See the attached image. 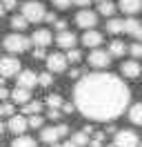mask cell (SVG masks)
Returning <instances> with one entry per match:
<instances>
[{
  "label": "cell",
  "instance_id": "obj_1",
  "mask_svg": "<svg viewBox=\"0 0 142 147\" xmlns=\"http://www.w3.org/2000/svg\"><path fill=\"white\" fill-rule=\"evenodd\" d=\"M73 96L80 114L87 116L89 120L100 123L118 118L131 100V92L124 80L107 71L87 74L84 78H80L73 89Z\"/></svg>",
  "mask_w": 142,
  "mask_h": 147
},
{
  "label": "cell",
  "instance_id": "obj_2",
  "mask_svg": "<svg viewBox=\"0 0 142 147\" xmlns=\"http://www.w3.org/2000/svg\"><path fill=\"white\" fill-rule=\"evenodd\" d=\"M31 38H27V36H22V34H9L5 40H2V45H5V49H7L9 54H25L27 49L31 47Z\"/></svg>",
  "mask_w": 142,
  "mask_h": 147
},
{
  "label": "cell",
  "instance_id": "obj_3",
  "mask_svg": "<svg viewBox=\"0 0 142 147\" xmlns=\"http://www.w3.org/2000/svg\"><path fill=\"white\" fill-rule=\"evenodd\" d=\"M22 16L29 22H40L47 16V9H44L42 2H38V0H27L25 5H22Z\"/></svg>",
  "mask_w": 142,
  "mask_h": 147
},
{
  "label": "cell",
  "instance_id": "obj_4",
  "mask_svg": "<svg viewBox=\"0 0 142 147\" xmlns=\"http://www.w3.org/2000/svg\"><path fill=\"white\" fill-rule=\"evenodd\" d=\"M111 51H104V49H100L96 47L91 54H89V65L93 67V69H107L109 65H111Z\"/></svg>",
  "mask_w": 142,
  "mask_h": 147
},
{
  "label": "cell",
  "instance_id": "obj_5",
  "mask_svg": "<svg viewBox=\"0 0 142 147\" xmlns=\"http://www.w3.org/2000/svg\"><path fill=\"white\" fill-rule=\"evenodd\" d=\"M113 143L115 147H140V138L131 129H120V131H115Z\"/></svg>",
  "mask_w": 142,
  "mask_h": 147
},
{
  "label": "cell",
  "instance_id": "obj_6",
  "mask_svg": "<svg viewBox=\"0 0 142 147\" xmlns=\"http://www.w3.org/2000/svg\"><path fill=\"white\" fill-rule=\"evenodd\" d=\"M18 74H20V60L13 58V56H2L0 58V76L11 78V76H18Z\"/></svg>",
  "mask_w": 142,
  "mask_h": 147
},
{
  "label": "cell",
  "instance_id": "obj_7",
  "mask_svg": "<svg viewBox=\"0 0 142 147\" xmlns=\"http://www.w3.org/2000/svg\"><path fill=\"white\" fill-rule=\"evenodd\" d=\"M76 25L80 29H93L98 25V13L96 11H89V9H82L76 13Z\"/></svg>",
  "mask_w": 142,
  "mask_h": 147
},
{
  "label": "cell",
  "instance_id": "obj_8",
  "mask_svg": "<svg viewBox=\"0 0 142 147\" xmlns=\"http://www.w3.org/2000/svg\"><path fill=\"white\" fill-rule=\"evenodd\" d=\"M67 63H69V58L64 54H51L47 56V69L53 74H62L64 69H67Z\"/></svg>",
  "mask_w": 142,
  "mask_h": 147
},
{
  "label": "cell",
  "instance_id": "obj_9",
  "mask_svg": "<svg viewBox=\"0 0 142 147\" xmlns=\"http://www.w3.org/2000/svg\"><path fill=\"white\" fill-rule=\"evenodd\" d=\"M18 87H27V89H31L36 85H40V74L31 71V69H22V71L18 74Z\"/></svg>",
  "mask_w": 142,
  "mask_h": 147
},
{
  "label": "cell",
  "instance_id": "obj_10",
  "mask_svg": "<svg viewBox=\"0 0 142 147\" xmlns=\"http://www.w3.org/2000/svg\"><path fill=\"white\" fill-rule=\"evenodd\" d=\"M76 42H78V38H76V34H73V31H69V29L58 31V36H56V45L62 47V49H73V47H76Z\"/></svg>",
  "mask_w": 142,
  "mask_h": 147
},
{
  "label": "cell",
  "instance_id": "obj_11",
  "mask_svg": "<svg viewBox=\"0 0 142 147\" xmlns=\"http://www.w3.org/2000/svg\"><path fill=\"white\" fill-rule=\"evenodd\" d=\"M7 127H9V131H13L16 136H20V134H25L27 131V127H29V120L25 118V116H20V114H13L11 118H9V123H7Z\"/></svg>",
  "mask_w": 142,
  "mask_h": 147
},
{
  "label": "cell",
  "instance_id": "obj_12",
  "mask_svg": "<svg viewBox=\"0 0 142 147\" xmlns=\"http://www.w3.org/2000/svg\"><path fill=\"white\" fill-rule=\"evenodd\" d=\"M120 71H122L124 78H129V80H135V78H138V76L142 74V65L138 63V60H127V63H122Z\"/></svg>",
  "mask_w": 142,
  "mask_h": 147
},
{
  "label": "cell",
  "instance_id": "obj_13",
  "mask_svg": "<svg viewBox=\"0 0 142 147\" xmlns=\"http://www.w3.org/2000/svg\"><path fill=\"white\" fill-rule=\"evenodd\" d=\"M82 45L84 47H91V49H96V47L102 45V34L96 31V29H84V34H82Z\"/></svg>",
  "mask_w": 142,
  "mask_h": 147
},
{
  "label": "cell",
  "instance_id": "obj_14",
  "mask_svg": "<svg viewBox=\"0 0 142 147\" xmlns=\"http://www.w3.org/2000/svg\"><path fill=\"white\" fill-rule=\"evenodd\" d=\"M31 40H33L36 47H49L53 42V36L49 29H36L33 34H31Z\"/></svg>",
  "mask_w": 142,
  "mask_h": 147
},
{
  "label": "cell",
  "instance_id": "obj_15",
  "mask_svg": "<svg viewBox=\"0 0 142 147\" xmlns=\"http://www.w3.org/2000/svg\"><path fill=\"white\" fill-rule=\"evenodd\" d=\"M124 34L133 36L135 40H142V22L135 18H127L124 20Z\"/></svg>",
  "mask_w": 142,
  "mask_h": 147
},
{
  "label": "cell",
  "instance_id": "obj_16",
  "mask_svg": "<svg viewBox=\"0 0 142 147\" xmlns=\"http://www.w3.org/2000/svg\"><path fill=\"white\" fill-rule=\"evenodd\" d=\"M118 7H120L124 13L135 16L138 11H142V0H120V2H118Z\"/></svg>",
  "mask_w": 142,
  "mask_h": 147
},
{
  "label": "cell",
  "instance_id": "obj_17",
  "mask_svg": "<svg viewBox=\"0 0 142 147\" xmlns=\"http://www.w3.org/2000/svg\"><path fill=\"white\" fill-rule=\"evenodd\" d=\"M40 138H42L44 143L53 145V143H58V138H60V129H58V127H42Z\"/></svg>",
  "mask_w": 142,
  "mask_h": 147
},
{
  "label": "cell",
  "instance_id": "obj_18",
  "mask_svg": "<svg viewBox=\"0 0 142 147\" xmlns=\"http://www.w3.org/2000/svg\"><path fill=\"white\" fill-rule=\"evenodd\" d=\"M29 89L27 87H16L13 92H11V98H13V102H18V105H25V102H29Z\"/></svg>",
  "mask_w": 142,
  "mask_h": 147
},
{
  "label": "cell",
  "instance_id": "obj_19",
  "mask_svg": "<svg viewBox=\"0 0 142 147\" xmlns=\"http://www.w3.org/2000/svg\"><path fill=\"white\" fill-rule=\"evenodd\" d=\"M122 31H124V20L109 18V22H107V34H111V36H118V34H122Z\"/></svg>",
  "mask_w": 142,
  "mask_h": 147
},
{
  "label": "cell",
  "instance_id": "obj_20",
  "mask_svg": "<svg viewBox=\"0 0 142 147\" xmlns=\"http://www.w3.org/2000/svg\"><path fill=\"white\" fill-rule=\"evenodd\" d=\"M129 120L133 125H142V102H135L129 107Z\"/></svg>",
  "mask_w": 142,
  "mask_h": 147
},
{
  "label": "cell",
  "instance_id": "obj_21",
  "mask_svg": "<svg viewBox=\"0 0 142 147\" xmlns=\"http://www.w3.org/2000/svg\"><path fill=\"white\" fill-rule=\"evenodd\" d=\"M11 147H38V143H36L31 136H25V134H20V136L13 138Z\"/></svg>",
  "mask_w": 142,
  "mask_h": 147
},
{
  "label": "cell",
  "instance_id": "obj_22",
  "mask_svg": "<svg viewBox=\"0 0 142 147\" xmlns=\"http://www.w3.org/2000/svg\"><path fill=\"white\" fill-rule=\"evenodd\" d=\"M98 13H102V16H107V18H111L115 13V5L111 2V0H102V2H98Z\"/></svg>",
  "mask_w": 142,
  "mask_h": 147
},
{
  "label": "cell",
  "instance_id": "obj_23",
  "mask_svg": "<svg viewBox=\"0 0 142 147\" xmlns=\"http://www.w3.org/2000/svg\"><path fill=\"white\" fill-rule=\"evenodd\" d=\"M109 51H111V56H115V58H120V56H124V51H127V45H124L122 40H111V45H109Z\"/></svg>",
  "mask_w": 142,
  "mask_h": 147
},
{
  "label": "cell",
  "instance_id": "obj_24",
  "mask_svg": "<svg viewBox=\"0 0 142 147\" xmlns=\"http://www.w3.org/2000/svg\"><path fill=\"white\" fill-rule=\"evenodd\" d=\"M62 105H64V100H62L60 94H49V96H47V107H51V109H62Z\"/></svg>",
  "mask_w": 142,
  "mask_h": 147
},
{
  "label": "cell",
  "instance_id": "obj_25",
  "mask_svg": "<svg viewBox=\"0 0 142 147\" xmlns=\"http://www.w3.org/2000/svg\"><path fill=\"white\" fill-rule=\"evenodd\" d=\"M27 25H29V20L20 13V16H13L11 18V29H16V31H25L27 29Z\"/></svg>",
  "mask_w": 142,
  "mask_h": 147
},
{
  "label": "cell",
  "instance_id": "obj_26",
  "mask_svg": "<svg viewBox=\"0 0 142 147\" xmlns=\"http://www.w3.org/2000/svg\"><path fill=\"white\" fill-rule=\"evenodd\" d=\"M42 111V102H38V100H29V102H25L22 105V114H40Z\"/></svg>",
  "mask_w": 142,
  "mask_h": 147
},
{
  "label": "cell",
  "instance_id": "obj_27",
  "mask_svg": "<svg viewBox=\"0 0 142 147\" xmlns=\"http://www.w3.org/2000/svg\"><path fill=\"white\" fill-rule=\"evenodd\" d=\"M53 85V71H47L44 74H40V87H51Z\"/></svg>",
  "mask_w": 142,
  "mask_h": 147
},
{
  "label": "cell",
  "instance_id": "obj_28",
  "mask_svg": "<svg viewBox=\"0 0 142 147\" xmlns=\"http://www.w3.org/2000/svg\"><path fill=\"white\" fill-rule=\"evenodd\" d=\"M71 140H76L78 145H87V143H89V134L84 131V129H80V131H76V134H73V138H71Z\"/></svg>",
  "mask_w": 142,
  "mask_h": 147
},
{
  "label": "cell",
  "instance_id": "obj_29",
  "mask_svg": "<svg viewBox=\"0 0 142 147\" xmlns=\"http://www.w3.org/2000/svg\"><path fill=\"white\" fill-rule=\"evenodd\" d=\"M67 58H69V63H80L82 60V54H80V49H67Z\"/></svg>",
  "mask_w": 142,
  "mask_h": 147
},
{
  "label": "cell",
  "instance_id": "obj_30",
  "mask_svg": "<svg viewBox=\"0 0 142 147\" xmlns=\"http://www.w3.org/2000/svg\"><path fill=\"white\" fill-rule=\"evenodd\" d=\"M42 116H38V114H31V118H29V127H33V129H40L42 127Z\"/></svg>",
  "mask_w": 142,
  "mask_h": 147
},
{
  "label": "cell",
  "instance_id": "obj_31",
  "mask_svg": "<svg viewBox=\"0 0 142 147\" xmlns=\"http://www.w3.org/2000/svg\"><path fill=\"white\" fill-rule=\"evenodd\" d=\"M71 2H73V0H51V5L56 7V9H60V11L69 9V7H71Z\"/></svg>",
  "mask_w": 142,
  "mask_h": 147
},
{
  "label": "cell",
  "instance_id": "obj_32",
  "mask_svg": "<svg viewBox=\"0 0 142 147\" xmlns=\"http://www.w3.org/2000/svg\"><path fill=\"white\" fill-rule=\"evenodd\" d=\"M129 54H131L133 58H142V42H133V45L129 47Z\"/></svg>",
  "mask_w": 142,
  "mask_h": 147
},
{
  "label": "cell",
  "instance_id": "obj_33",
  "mask_svg": "<svg viewBox=\"0 0 142 147\" xmlns=\"http://www.w3.org/2000/svg\"><path fill=\"white\" fill-rule=\"evenodd\" d=\"M2 107V116H13V111H16V107L11 105V102H5V105H0Z\"/></svg>",
  "mask_w": 142,
  "mask_h": 147
},
{
  "label": "cell",
  "instance_id": "obj_34",
  "mask_svg": "<svg viewBox=\"0 0 142 147\" xmlns=\"http://www.w3.org/2000/svg\"><path fill=\"white\" fill-rule=\"evenodd\" d=\"M62 114H64L62 109H51V107H49V111H47V118H51V120H58V118L62 116Z\"/></svg>",
  "mask_w": 142,
  "mask_h": 147
},
{
  "label": "cell",
  "instance_id": "obj_35",
  "mask_svg": "<svg viewBox=\"0 0 142 147\" xmlns=\"http://www.w3.org/2000/svg\"><path fill=\"white\" fill-rule=\"evenodd\" d=\"M33 58H36V60H42V58H47L44 47H36V49H33Z\"/></svg>",
  "mask_w": 142,
  "mask_h": 147
},
{
  "label": "cell",
  "instance_id": "obj_36",
  "mask_svg": "<svg viewBox=\"0 0 142 147\" xmlns=\"http://www.w3.org/2000/svg\"><path fill=\"white\" fill-rule=\"evenodd\" d=\"M7 98H11V92L2 85V87H0V100H7Z\"/></svg>",
  "mask_w": 142,
  "mask_h": 147
},
{
  "label": "cell",
  "instance_id": "obj_37",
  "mask_svg": "<svg viewBox=\"0 0 142 147\" xmlns=\"http://www.w3.org/2000/svg\"><path fill=\"white\" fill-rule=\"evenodd\" d=\"M2 5L7 7V11H11V9H16V7H18V0H2Z\"/></svg>",
  "mask_w": 142,
  "mask_h": 147
},
{
  "label": "cell",
  "instance_id": "obj_38",
  "mask_svg": "<svg viewBox=\"0 0 142 147\" xmlns=\"http://www.w3.org/2000/svg\"><path fill=\"white\" fill-rule=\"evenodd\" d=\"M53 27L58 29V31H64V29H67V20H56V22H53Z\"/></svg>",
  "mask_w": 142,
  "mask_h": 147
},
{
  "label": "cell",
  "instance_id": "obj_39",
  "mask_svg": "<svg viewBox=\"0 0 142 147\" xmlns=\"http://www.w3.org/2000/svg\"><path fill=\"white\" fill-rule=\"evenodd\" d=\"M58 129H60V136H67V134H69V125H64V123L58 125Z\"/></svg>",
  "mask_w": 142,
  "mask_h": 147
},
{
  "label": "cell",
  "instance_id": "obj_40",
  "mask_svg": "<svg viewBox=\"0 0 142 147\" xmlns=\"http://www.w3.org/2000/svg\"><path fill=\"white\" fill-rule=\"evenodd\" d=\"M44 20H47V22H56V20H58V16H56V13H49V11H47V16H44Z\"/></svg>",
  "mask_w": 142,
  "mask_h": 147
},
{
  "label": "cell",
  "instance_id": "obj_41",
  "mask_svg": "<svg viewBox=\"0 0 142 147\" xmlns=\"http://www.w3.org/2000/svg\"><path fill=\"white\" fill-rule=\"evenodd\" d=\"M62 111H64V114H71V111H73V105H71V102H64V105H62Z\"/></svg>",
  "mask_w": 142,
  "mask_h": 147
},
{
  "label": "cell",
  "instance_id": "obj_42",
  "mask_svg": "<svg viewBox=\"0 0 142 147\" xmlns=\"http://www.w3.org/2000/svg\"><path fill=\"white\" fill-rule=\"evenodd\" d=\"M73 5H78V7H87V5H91V0H73Z\"/></svg>",
  "mask_w": 142,
  "mask_h": 147
},
{
  "label": "cell",
  "instance_id": "obj_43",
  "mask_svg": "<svg viewBox=\"0 0 142 147\" xmlns=\"http://www.w3.org/2000/svg\"><path fill=\"white\" fill-rule=\"evenodd\" d=\"M64 147H84V145H78L76 140H67V143H64Z\"/></svg>",
  "mask_w": 142,
  "mask_h": 147
},
{
  "label": "cell",
  "instance_id": "obj_44",
  "mask_svg": "<svg viewBox=\"0 0 142 147\" xmlns=\"http://www.w3.org/2000/svg\"><path fill=\"white\" fill-rule=\"evenodd\" d=\"M80 74H82V71H80V69H71V74H69V78H78Z\"/></svg>",
  "mask_w": 142,
  "mask_h": 147
},
{
  "label": "cell",
  "instance_id": "obj_45",
  "mask_svg": "<svg viewBox=\"0 0 142 147\" xmlns=\"http://www.w3.org/2000/svg\"><path fill=\"white\" fill-rule=\"evenodd\" d=\"M5 11H7V7H5V5H2V2H0V18H2V16H5Z\"/></svg>",
  "mask_w": 142,
  "mask_h": 147
},
{
  "label": "cell",
  "instance_id": "obj_46",
  "mask_svg": "<svg viewBox=\"0 0 142 147\" xmlns=\"http://www.w3.org/2000/svg\"><path fill=\"white\" fill-rule=\"evenodd\" d=\"M5 129H9V127H5V125H2V123H0V136H2V134H5Z\"/></svg>",
  "mask_w": 142,
  "mask_h": 147
},
{
  "label": "cell",
  "instance_id": "obj_47",
  "mask_svg": "<svg viewBox=\"0 0 142 147\" xmlns=\"http://www.w3.org/2000/svg\"><path fill=\"white\" fill-rule=\"evenodd\" d=\"M2 85H5V76H0V87H2Z\"/></svg>",
  "mask_w": 142,
  "mask_h": 147
},
{
  "label": "cell",
  "instance_id": "obj_48",
  "mask_svg": "<svg viewBox=\"0 0 142 147\" xmlns=\"http://www.w3.org/2000/svg\"><path fill=\"white\" fill-rule=\"evenodd\" d=\"M51 147H64V145H58V143H53V145Z\"/></svg>",
  "mask_w": 142,
  "mask_h": 147
},
{
  "label": "cell",
  "instance_id": "obj_49",
  "mask_svg": "<svg viewBox=\"0 0 142 147\" xmlns=\"http://www.w3.org/2000/svg\"><path fill=\"white\" fill-rule=\"evenodd\" d=\"M0 116H2V107H0Z\"/></svg>",
  "mask_w": 142,
  "mask_h": 147
},
{
  "label": "cell",
  "instance_id": "obj_50",
  "mask_svg": "<svg viewBox=\"0 0 142 147\" xmlns=\"http://www.w3.org/2000/svg\"><path fill=\"white\" fill-rule=\"evenodd\" d=\"M140 147H142V145H140Z\"/></svg>",
  "mask_w": 142,
  "mask_h": 147
}]
</instances>
